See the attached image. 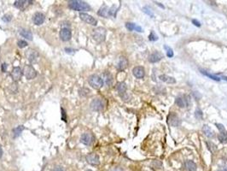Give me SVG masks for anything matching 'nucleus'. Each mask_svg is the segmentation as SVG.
Returning <instances> with one entry per match:
<instances>
[{"label":"nucleus","instance_id":"obj_9","mask_svg":"<svg viewBox=\"0 0 227 171\" xmlns=\"http://www.w3.org/2000/svg\"><path fill=\"white\" fill-rule=\"evenodd\" d=\"M86 160L89 164H91L92 166H97L100 164V159H99L98 155L94 152L87 154L86 157Z\"/></svg>","mask_w":227,"mask_h":171},{"label":"nucleus","instance_id":"obj_30","mask_svg":"<svg viewBox=\"0 0 227 171\" xmlns=\"http://www.w3.org/2000/svg\"><path fill=\"white\" fill-rule=\"evenodd\" d=\"M90 93H91V91L86 87H82L79 89V95L80 97H87Z\"/></svg>","mask_w":227,"mask_h":171},{"label":"nucleus","instance_id":"obj_17","mask_svg":"<svg viewBox=\"0 0 227 171\" xmlns=\"http://www.w3.org/2000/svg\"><path fill=\"white\" fill-rule=\"evenodd\" d=\"M162 58H163V55L161 54V52H159V51H154L152 54H150L149 56V62L151 63H157V62L161 61L162 59Z\"/></svg>","mask_w":227,"mask_h":171},{"label":"nucleus","instance_id":"obj_5","mask_svg":"<svg viewBox=\"0 0 227 171\" xmlns=\"http://www.w3.org/2000/svg\"><path fill=\"white\" fill-rule=\"evenodd\" d=\"M23 75L26 77L27 80H32L37 76V71L32 65L28 64V65H25V67L23 68Z\"/></svg>","mask_w":227,"mask_h":171},{"label":"nucleus","instance_id":"obj_1","mask_svg":"<svg viewBox=\"0 0 227 171\" xmlns=\"http://www.w3.org/2000/svg\"><path fill=\"white\" fill-rule=\"evenodd\" d=\"M68 7L72 10L77 11H90L91 7L85 1L80 0H69L68 2Z\"/></svg>","mask_w":227,"mask_h":171},{"label":"nucleus","instance_id":"obj_51","mask_svg":"<svg viewBox=\"0 0 227 171\" xmlns=\"http://www.w3.org/2000/svg\"><path fill=\"white\" fill-rule=\"evenodd\" d=\"M0 28H1V27H0Z\"/></svg>","mask_w":227,"mask_h":171},{"label":"nucleus","instance_id":"obj_48","mask_svg":"<svg viewBox=\"0 0 227 171\" xmlns=\"http://www.w3.org/2000/svg\"><path fill=\"white\" fill-rule=\"evenodd\" d=\"M3 157V149H2V146L0 145V158H2Z\"/></svg>","mask_w":227,"mask_h":171},{"label":"nucleus","instance_id":"obj_14","mask_svg":"<svg viewBox=\"0 0 227 171\" xmlns=\"http://www.w3.org/2000/svg\"><path fill=\"white\" fill-rule=\"evenodd\" d=\"M168 122L171 126L178 127L180 124V119L175 113H171L168 116Z\"/></svg>","mask_w":227,"mask_h":171},{"label":"nucleus","instance_id":"obj_23","mask_svg":"<svg viewBox=\"0 0 227 171\" xmlns=\"http://www.w3.org/2000/svg\"><path fill=\"white\" fill-rule=\"evenodd\" d=\"M185 168L187 171H196L197 169V166L195 162L191 160H187L186 162H185Z\"/></svg>","mask_w":227,"mask_h":171},{"label":"nucleus","instance_id":"obj_6","mask_svg":"<svg viewBox=\"0 0 227 171\" xmlns=\"http://www.w3.org/2000/svg\"><path fill=\"white\" fill-rule=\"evenodd\" d=\"M95 141V136L90 132H86L80 137V142L85 145H91Z\"/></svg>","mask_w":227,"mask_h":171},{"label":"nucleus","instance_id":"obj_16","mask_svg":"<svg viewBox=\"0 0 227 171\" xmlns=\"http://www.w3.org/2000/svg\"><path fill=\"white\" fill-rule=\"evenodd\" d=\"M175 104L180 108H185L189 104L186 96H178L175 99Z\"/></svg>","mask_w":227,"mask_h":171},{"label":"nucleus","instance_id":"obj_11","mask_svg":"<svg viewBox=\"0 0 227 171\" xmlns=\"http://www.w3.org/2000/svg\"><path fill=\"white\" fill-rule=\"evenodd\" d=\"M33 4V1H30V0H16L14 3V6L16 9H20V10H25L29 5Z\"/></svg>","mask_w":227,"mask_h":171},{"label":"nucleus","instance_id":"obj_12","mask_svg":"<svg viewBox=\"0 0 227 171\" xmlns=\"http://www.w3.org/2000/svg\"><path fill=\"white\" fill-rule=\"evenodd\" d=\"M23 75V71L22 70V68L20 67H15L13 68L12 71L10 73V75L12 77L13 81L15 82H17V81H21L22 77Z\"/></svg>","mask_w":227,"mask_h":171},{"label":"nucleus","instance_id":"obj_13","mask_svg":"<svg viewBox=\"0 0 227 171\" xmlns=\"http://www.w3.org/2000/svg\"><path fill=\"white\" fill-rule=\"evenodd\" d=\"M45 20H46V16H45L44 14L41 13V12H37L32 16V22L37 26L42 25L43 23H45Z\"/></svg>","mask_w":227,"mask_h":171},{"label":"nucleus","instance_id":"obj_32","mask_svg":"<svg viewBox=\"0 0 227 171\" xmlns=\"http://www.w3.org/2000/svg\"><path fill=\"white\" fill-rule=\"evenodd\" d=\"M206 144L208 145V150L211 152H215L216 151H217V146H216V145L214 144L213 142H211V141H207L206 142Z\"/></svg>","mask_w":227,"mask_h":171},{"label":"nucleus","instance_id":"obj_18","mask_svg":"<svg viewBox=\"0 0 227 171\" xmlns=\"http://www.w3.org/2000/svg\"><path fill=\"white\" fill-rule=\"evenodd\" d=\"M115 89L118 92V93L120 96H122L125 93H127V84L125 82H118L116 86H115Z\"/></svg>","mask_w":227,"mask_h":171},{"label":"nucleus","instance_id":"obj_42","mask_svg":"<svg viewBox=\"0 0 227 171\" xmlns=\"http://www.w3.org/2000/svg\"><path fill=\"white\" fill-rule=\"evenodd\" d=\"M61 111H62V120L64 121L65 122H67V119H68L67 114H66V111H65V110L63 107L61 108Z\"/></svg>","mask_w":227,"mask_h":171},{"label":"nucleus","instance_id":"obj_28","mask_svg":"<svg viewBox=\"0 0 227 171\" xmlns=\"http://www.w3.org/2000/svg\"><path fill=\"white\" fill-rule=\"evenodd\" d=\"M218 140H219L220 143H223V144L227 143L226 131H225V132H219V134H218Z\"/></svg>","mask_w":227,"mask_h":171},{"label":"nucleus","instance_id":"obj_45","mask_svg":"<svg viewBox=\"0 0 227 171\" xmlns=\"http://www.w3.org/2000/svg\"><path fill=\"white\" fill-rule=\"evenodd\" d=\"M192 23H193L195 26H196V27H201V23L199 22V21H197L196 19H193V20H192Z\"/></svg>","mask_w":227,"mask_h":171},{"label":"nucleus","instance_id":"obj_38","mask_svg":"<svg viewBox=\"0 0 227 171\" xmlns=\"http://www.w3.org/2000/svg\"><path fill=\"white\" fill-rule=\"evenodd\" d=\"M218 171H227V161L223 162L219 166Z\"/></svg>","mask_w":227,"mask_h":171},{"label":"nucleus","instance_id":"obj_8","mask_svg":"<svg viewBox=\"0 0 227 171\" xmlns=\"http://www.w3.org/2000/svg\"><path fill=\"white\" fill-rule=\"evenodd\" d=\"M80 18L81 21H83L84 23H87L89 25H91V26H97V20L95 19L91 15H88L86 13H84V12H80Z\"/></svg>","mask_w":227,"mask_h":171},{"label":"nucleus","instance_id":"obj_43","mask_svg":"<svg viewBox=\"0 0 227 171\" xmlns=\"http://www.w3.org/2000/svg\"><path fill=\"white\" fill-rule=\"evenodd\" d=\"M215 126L217 127V128L219 130V132H225V127L223 126L222 124H220V123H215Z\"/></svg>","mask_w":227,"mask_h":171},{"label":"nucleus","instance_id":"obj_7","mask_svg":"<svg viewBox=\"0 0 227 171\" xmlns=\"http://www.w3.org/2000/svg\"><path fill=\"white\" fill-rule=\"evenodd\" d=\"M26 57H27V60L29 61V63L34 64L38 62L39 58V54L37 51L30 48L26 51Z\"/></svg>","mask_w":227,"mask_h":171},{"label":"nucleus","instance_id":"obj_47","mask_svg":"<svg viewBox=\"0 0 227 171\" xmlns=\"http://www.w3.org/2000/svg\"><path fill=\"white\" fill-rule=\"evenodd\" d=\"M111 171H123L120 168H114Z\"/></svg>","mask_w":227,"mask_h":171},{"label":"nucleus","instance_id":"obj_19","mask_svg":"<svg viewBox=\"0 0 227 171\" xmlns=\"http://www.w3.org/2000/svg\"><path fill=\"white\" fill-rule=\"evenodd\" d=\"M128 66V60L126 57H120L119 59L118 64H117V68L120 71L125 70Z\"/></svg>","mask_w":227,"mask_h":171},{"label":"nucleus","instance_id":"obj_36","mask_svg":"<svg viewBox=\"0 0 227 171\" xmlns=\"http://www.w3.org/2000/svg\"><path fill=\"white\" fill-rule=\"evenodd\" d=\"M195 117L197 120H202V118H203V114H202V111L200 109H197V110H195Z\"/></svg>","mask_w":227,"mask_h":171},{"label":"nucleus","instance_id":"obj_10","mask_svg":"<svg viewBox=\"0 0 227 171\" xmlns=\"http://www.w3.org/2000/svg\"><path fill=\"white\" fill-rule=\"evenodd\" d=\"M60 39L64 42L69 41L72 38V32L70 30L69 27H63L59 33Z\"/></svg>","mask_w":227,"mask_h":171},{"label":"nucleus","instance_id":"obj_22","mask_svg":"<svg viewBox=\"0 0 227 171\" xmlns=\"http://www.w3.org/2000/svg\"><path fill=\"white\" fill-rule=\"evenodd\" d=\"M159 79L163 82L168 83V84H174L176 83V80L172 76H169L168 75H161L159 76Z\"/></svg>","mask_w":227,"mask_h":171},{"label":"nucleus","instance_id":"obj_15","mask_svg":"<svg viewBox=\"0 0 227 171\" xmlns=\"http://www.w3.org/2000/svg\"><path fill=\"white\" fill-rule=\"evenodd\" d=\"M132 74L137 79H143L144 77V75H145V71H144V67H142V66H137V67H135L132 69Z\"/></svg>","mask_w":227,"mask_h":171},{"label":"nucleus","instance_id":"obj_2","mask_svg":"<svg viewBox=\"0 0 227 171\" xmlns=\"http://www.w3.org/2000/svg\"><path fill=\"white\" fill-rule=\"evenodd\" d=\"M106 34H107V31L104 27H96L91 32V37L97 43L103 42L106 39Z\"/></svg>","mask_w":227,"mask_h":171},{"label":"nucleus","instance_id":"obj_46","mask_svg":"<svg viewBox=\"0 0 227 171\" xmlns=\"http://www.w3.org/2000/svg\"><path fill=\"white\" fill-rule=\"evenodd\" d=\"M53 171H65L64 170V169L63 168V167H61V166H56L54 168V169H53Z\"/></svg>","mask_w":227,"mask_h":171},{"label":"nucleus","instance_id":"obj_29","mask_svg":"<svg viewBox=\"0 0 227 171\" xmlns=\"http://www.w3.org/2000/svg\"><path fill=\"white\" fill-rule=\"evenodd\" d=\"M201 73L202 74V75H204L206 76L209 77L210 79H212V80H214V81H219L221 80V78L220 77L217 76V75H211V74H209L207 71H205V70H202V69H201Z\"/></svg>","mask_w":227,"mask_h":171},{"label":"nucleus","instance_id":"obj_4","mask_svg":"<svg viewBox=\"0 0 227 171\" xmlns=\"http://www.w3.org/2000/svg\"><path fill=\"white\" fill-rule=\"evenodd\" d=\"M90 107L93 111H102L105 108V101L101 98H96L91 102Z\"/></svg>","mask_w":227,"mask_h":171},{"label":"nucleus","instance_id":"obj_31","mask_svg":"<svg viewBox=\"0 0 227 171\" xmlns=\"http://www.w3.org/2000/svg\"><path fill=\"white\" fill-rule=\"evenodd\" d=\"M9 91L11 93H16L17 91H18V85H17V83L15 82V81H14L13 83H11L9 86Z\"/></svg>","mask_w":227,"mask_h":171},{"label":"nucleus","instance_id":"obj_49","mask_svg":"<svg viewBox=\"0 0 227 171\" xmlns=\"http://www.w3.org/2000/svg\"><path fill=\"white\" fill-rule=\"evenodd\" d=\"M154 3H155V4H156V5H158V6H160V7H161V8H162V9H164V8H165V7H164V5H161V3H158V2H155V1H154Z\"/></svg>","mask_w":227,"mask_h":171},{"label":"nucleus","instance_id":"obj_3","mask_svg":"<svg viewBox=\"0 0 227 171\" xmlns=\"http://www.w3.org/2000/svg\"><path fill=\"white\" fill-rule=\"evenodd\" d=\"M88 83L92 88H94L96 90H98V89L102 88L104 84L102 77L97 75H91L88 77Z\"/></svg>","mask_w":227,"mask_h":171},{"label":"nucleus","instance_id":"obj_41","mask_svg":"<svg viewBox=\"0 0 227 171\" xmlns=\"http://www.w3.org/2000/svg\"><path fill=\"white\" fill-rule=\"evenodd\" d=\"M17 45H18L19 48H25L27 46V41L25 40H19L17 42Z\"/></svg>","mask_w":227,"mask_h":171},{"label":"nucleus","instance_id":"obj_26","mask_svg":"<svg viewBox=\"0 0 227 171\" xmlns=\"http://www.w3.org/2000/svg\"><path fill=\"white\" fill-rule=\"evenodd\" d=\"M202 132L204 133V134L207 136V137H208V138H214V132L211 128H210V127L208 126V125H203L202 127Z\"/></svg>","mask_w":227,"mask_h":171},{"label":"nucleus","instance_id":"obj_25","mask_svg":"<svg viewBox=\"0 0 227 171\" xmlns=\"http://www.w3.org/2000/svg\"><path fill=\"white\" fill-rule=\"evenodd\" d=\"M19 33L23 37L26 38L28 40H32V33L30 30H27V29H21L19 31Z\"/></svg>","mask_w":227,"mask_h":171},{"label":"nucleus","instance_id":"obj_35","mask_svg":"<svg viewBox=\"0 0 227 171\" xmlns=\"http://www.w3.org/2000/svg\"><path fill=\"white\" fill-rule=\"evenodd\" d=\"M164 49L166 50V51H167V56H168V58H173V50L170 47V46H168V45H164Z\"/></svg>","mask_w":227,"mask_h":171},{"label":"nucleus","instance_id":"obj_44","mask_svg":"<svg viewBox=\"0 0 227 171\" xmlns=\"http://www.w3.org/2000/svg\"><path fill=\"white\" fill-rule=\"evenodd\" d=\"M7 68H8V64H7V63H4L1 65V70H2V72H6V71H7Z\"/></svg>","mask_w":227,"mask_h":171},{"label":"nucleus","instance_id":"obj_20","mask_svg":"<svg viewBox=\"0 0 227 171\" xmlns=\"http://www.w3.org/2000/svg\"><path fill=\"white\" fill-rule=\"evenodd\" d=\"M103 82H105V84L108 86H111L112 84H113V75L109 72V71H105L103 74Z\"/></svg>","mask_w":227,"mask_h":171},{"label":"nucleus","instance_id":"obj_24","mask_svg":"<svg viewBox=\"0 0 227 171\" xmlns=\"http://www.w3.org/2000/svg\"><path fill=\"white\" fill-rule=\"evenodd\" d=\"M109 8L107 5H103L99 9V10L97 11V15L102 16V17L108 18L109 17Z\"/></svg>","mask_w":227,"mask_h":171},{"label":"nucleus","instance_id":"obj_27","mask_svg":"<svg viewBox=\"0 0 227 171\" xmlns=\"http://www.w3.org/2000/svg\"><path fill=\"white\" fill-rule=\"evenodd\" d=\"M24 126L23 125H21V126H17L16 127H15L12 129V133H13V134H12V137H13L14 139H15V138H17L19 135L22 134V132L24 130Z\"/></svg>","mask_w":227,"mask_h":171},{"label":"nucleus","instance_id":"obj_40","mask_svg":"<svg viewBox=\"0 0 227 171\" xmlns=\"http://www.w3.org/2000/svg\"><path fill=\"white\" fill-rule=\"evenodd\" d=\"M149 40H150V41H156L158 40V36L154 33V31H152L150 33V36H149Z\"/></svg>","mask_w":227,"mask_h":171},{"label":"nucleus","instance_id":"obj_33","mask_svg":"<svg viewBox=\"0 0 227 171\" xmlns=\"http://www.w3.org/2000/svg\"><path fill=\"white\" fill-rule=\"evenodd\" d=\"M151 167L155 169H161L162 168V162H161V161H158V160H154V161L151 162Z\"/></svg>","mask_w":227,"mask_h":171},{"label":"nucleus","instance_id":"obj_37","mask_svg":"<svg viewBox=\"0 0 227 171\" xmlns=\"http://www.w3.org/2000/svg\"><path fill=\"white\" fill-rule=\"evenodd\" d=\"M143 11L145 14H147V15H149L150 17H154V14H153L152 10H151L149 7H147V6H146V7H144V8H143Z\"/></svg>","mask_w":227,"mask_h":171},{"label":"nucleus","instance_id":"obj_21","mask_svg":"<svg viewBox=\"0 0 227 171\" xmlns=\"http://www.w3.org/2000/svg\"><path fill=\"white\" fill-rule=\"evenodd\" d=\"M126 27L127 28V30H129V31L136 30L137 32H139V33L143 32V28L140 26H137V25H136L135 23H126Z\"/></svg>","mask_w":227,"mask_h":171},{"label":"nucleus","instance_id":"obj_34","mask_svg":"<svg viewBox=\"0 0 227 171\" xmlns=\"http://www.w3.org/2000/svg\"><path fill=\"white\" fill-rule=\"evenodd\" d=\"M117 11H118V9L116 8V6H115V5H113V6H112L111 8H109V16H114V17H115V16H116Z\"/></svg>","mask_w":227,"mask_h":171},{"label":"nucleus","instance_id":"obj_39","mask_svg":"<svg viewBox=\"0 0 227 171\" xmlns=\"http://www.w3.org/2000/svg\"><path fill=\"white\" fill-rule=\"evenodd\" d=\"M2 20H3L5 23H9V22L12 20V16H11V15H9V14L5 15V16L2 17Z\"/></svg>","mask_w":227,"mask_h":171},{"label":"nucleus","instance_id":"obj_50","mask_svg":"<svg viewBox=\"0 0 227 171\" xmlns=\"http://www.w3.org/2000/svg\"><path fill=\"white\" fill-rule=\"evenodd\" d=\"M86 171H92V170H91V169H87V170H86Z\"/></svg>","mask_w":227,"mask_h":171}]
</instances>
